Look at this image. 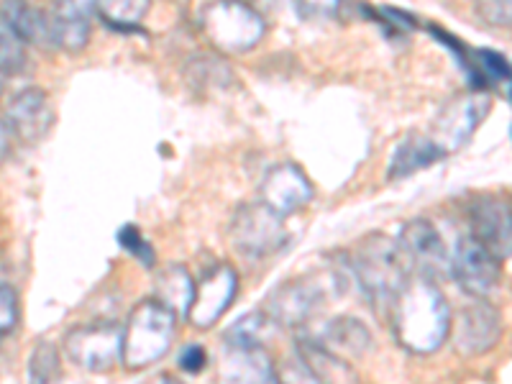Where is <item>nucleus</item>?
Returning <instances> with one entry per match:
<instances>
[{
  "label": "nucleus",
  "mask_w": 512,
  "mask_h": 384,
  "mask_svg": "<svg viewBox=\"0 0 512 384\" xmlns=\"http://www.w3.org/2000/svg\"><path fill=\"white\" fill-rule=\"evenodd\" d=\"M384 315L390 318L397 344L415 356L436 354L448 341L451 318H454L436 280L420 274H410L408 282L392 297Z\"/></svg>",
  "instance_id": "f257e3e1"
},
{
  "label": "nucleus",
  "mask_w": 512,
  "mask_h": 384,
  "mask_svg": "<svg viewBox=\"0 0 512 384\" xmlns=\"http://www.w3.org/2000/svg\"><path fill=\"white\" fill-rule=\"evenodd\" d=\"M346 259H349L351 280H356L364 297L382 315L387 305L392 303V297L397 295V290L413 274L397 241L384 236V233H369Z\"/></svg>",
  "instance_id": "f03ea898"
},
{
  "label": "nucleus",
  "mask_w": 512,
  "mask_h": 384,
  "mask_svg": "<svg viewBox=\"0 0 512 384\" xmlns=\"http://www.w3.org/2000/svg\"><path fill=\"white\" fill-rule=\"evenodd\" d=\"M177 320L157 297H146L121 326V364L128 372H144L169 354L177 336Z\"/></svg>",
  "instance_id": "7ed1b4c3"
},
{
  "label": "nucleus",
  "mask_w": 512,
  "mask_h": 384,
  "mask_svg": "<svg viewBox=\"0 0 512 384\" xmlns=\"http://www.w3.org/2000/svg\"><path fill=\"white\" fill-rule=\"evenodd\" d=\"M198 26L218 54H246L267 34L262 11L249 0H210L200 8Z\"/></svg>",
  "instance_id": "20e7f679"
},
{
  "label": "nucleus",
  "mask_w": 512,
  "mask_h": 384,
  "mask_svg": "<svg viewBox=\"0 0 512 384\" xmlns=\"http://www.w3.org/2000/svg\"><path fill=\"white\" fill-rule=\"evenodd\" d=\"M228 239H231L233 251L249 259V262H259V259L280 254L290 244L287 216L272 210L262 200L244 203L233 213L231 226H228Z\"/></svg>",
  "instance_id": "39448f33"
},
{
  "label": "nucleus",
  "mask_w": 512,
  "mask_h": 384,
  "mask_svg": "<svg viewBox=\"0 0 512 384\" xmlns=\"http://www.w3.org/2000/svg\"><path fill=\"white\" fill-rule=\"evenodd\" d=\"M62 349L77 369L88 374L111 372L121 361V326L113 320H93L64 333Z\"/></svg>",
  "instance_id": "423d86ee"
},
{
  "label": "nucleus",
  "mask_w": 512,
  "mask_h": 384,
  "mask_svg": "<svg viewBox=\"0 0 512 384\" xmlns=\"http://www.w3.org/2000/svg\"><path fill=\"white\" fill-rule=\"evenodd\" d=\"M239 295V272L228 262L210 264L192 287V300L185 310V320L198 331H208L228 313Z\"/></svg>",
  "instance_id": "0eeeda50"
},
{
  "label": "nucleus",
  "mask_w": 512,
  "mask_h": 384,
  "mask_svg": "<svg viewBox=\"0 0 512 384\" xmlns=\"http://www.w3.org/2000/svg\"><path fill=\"white\" fill-rule=\"evenodd\" d=\"M489 108H492V100H489V95L484 90L454 95L438 111L431 128V139L441 146L446 157L448 154H456L472 141V136L477 134V128L487 118Z\"/></svg>",
  "instance_id": "6e6552de"
},
{
  "label": "nucleus",
  "mask_w": 512,
  "mask_h": 384,
  "mask_svg": "<svg viewBox=\"0 0 512 384\" xmlns=\"http://www.w3.org/2000/svg\"><path fill=\"white\" fill-rule=\"evenodd\" d=\"M448 274L469 297H489L502 282V259H497L482 241L466 233L456 241V249L448 259Z\"/></svg>",
  "instance_id": "1a4fd4ad"
},
{
  "label": "nucleus",
  "mask_w": 512,
  "mask_h": 384,
  "mask_svg": "<svg viewBox=\"0 0 512 384\" xmlns=\"http://www.w3.org/2000/svg\"><path fill=\"white\" fill-rule=\"evenodd\" d=\"M326 295V282H320L318 277H292L269 292L262 310L277 323V328H303L326 303Z\"/></svg>",
  "instance_id": "9d476101"
},
{
  "label": "nucleus",
  "mask_w": 512,
  "mask_h": 384,
  "mask_svg": "<svg viewBox=\"0 0 512 384\" xmlns=\"http://www.w3.org/2000/svg\"><path fill=\"white\" fill-rule=\"evenodd\" d=\"M502 333H505V323H502L500 310L487 303V297H477V303L461 310L459 318H451L448 338L454 341L456 354L466 356V359H477V356L497 349Z\"/></svg>",
  "instance_id": "9b49d317"
},
{
  "label": "nucleus",
  "mask_w": 512,
  "mask_h": 384,
  "mask_svg": "<svg viewBox=\"0 0 512 384\" xmlns=\"http://www.w3.org/2000/svg\"><path fill=\"white\" fill-rule=\"evenodd\" d=\"M395 241L413 274L428 280H441L443 274H448L451 254L443 244L441 231L428 218H413L405 223Z\"/></svg>",
  "instance_id": "f8f14e48"
},
{
  "label": "nucleus",
  "mask_w": 512,
  "mask_h": 384,
  "mask_svg": "<svg viewBox=\"0 0 512 384\" xmlns=\"http://www.w3.org/2000/svg\"><path fill=\"white\" fill-rule=\"evenodd\" d=\"M313 198V182L305 175V169L297 167L295 162H280L269 167L259 185V200L282 216H292L297 210L308 208Z\"/></svg>",
  "instance_id": "ddd939ff"
},
{
  "label": "nucleus",
  "mask_w": 512,
  "mask_h": 384,
  "mask_svg": "<svg viewBox=\"0 0 512 384\" xmlns=\"http://www.w3.org/2000/svg\"><path fill=\"white\" fill-rule=\"evenodd\" d=\"M469 228L497 259H510L512 251V213L502 195H479L469 203Z\"/></svg>",
  "instance_id": "4468645a"
},
{
  "label": "nucleus",
  "mask_w": 512,
  "mask_h": 384,
  "mask_svg": "<svg viewBox=\"0 0 512 384\" xmlns=\"http://www.w3.org/2000/svg\"><path fill=\"white\" fill-rule=\"evenodd\" d=\"M6 123L11 134L24 144H39L47 139L54 126V105L47 90L24 88L18 90L8 103Z\"/></svg>",
  "instance_id": "2eb2a0df"
},
{
  "label": "nucleus",
  "mask_w": 512,
  "mask_h": 384,
  "mask_svg": "<svg viewBox=\"0 0 512 384\" xmlns=\"http://www.w3.org/2000/svg\"><path fill=\"white\" fill-rule=\"evenodd\" d=\"M218 377L223 382H277V367L267 346H231L223 344L218 356Z\"/></svg>",
  "instance_id": "dca6fc26"
},
{
  "label": "nucleus",
  "mask_w": 512,
  "mask_h": 384,
  "mask_svg": "<svg viewBox=\"0 0 512 384\" xmlns=\"http://www.w3.org/2000/svg\"><path fill=\"white\" fill-rule=\"evenodd\" d=\"M0 21L13 36L24 41L26 47H36L41 52H52V16L49 11L31 6L29 0H3L0 3Z\"/></svg>",
  "instance_id": "f3484780"
},
{
  "label": "nucleus",
  "mask_w": 512,
  "mask_h": 384,
  "mask_svg": "<svg viewBox=\"0 0 512 384\" xmlns=\"http://www.w3.org/2000/svg\"><path fill=\"white\" fill-rule=\"evenodd\" d=\"M313 338L346 361L364 359L367 351L372 349V331L351 315H341V318L323 323V328Z\"/></svg>",
  "instance_id": "a211bd4d"
},
{
  "label": "nucleus",
  "mask_w": 512,
  "mask_h": 384,
  "mask_svg": "<svg viewBox=\"0 0 512 384\" xmlns=\"http://www.w3.org/2000/svg\"><path fill=\"white\" fill-rule=\"evenodd\" d=\"M295 356L313 377V382H356V369L351 361L318 344L313 336H300L295 341Z\"/></svg>",
  "instance_id": "6ab92c4d"
},
{
  "label": "nucleus",
  "mask_w": 512,
  "mask_h": 384,
  "mask_svg": "<svg viewBox=\"0 0 512 384\" xmlns=\"http://www.w3.org/2000/svg\"><path fill=\"white\" fill-rule=\"evenodd\" d=\"M441 159H446V154H443V149L431 136L408 134L397 144L395 154H392L387 177L390 180H405V177L415 175V172H423V169L433 167Z\"/></svg>",
  "instance_id": "aec40b11"
},
{
  "label": "nucleus",
  "mask_w": 512,
  "mask_h": 384,
  "mask_svg": "<svg viewBox=\"0 0 512 384\" xmlns=\"http://www.w3.org/2000/svg\"><path fill=\"white\" fill-rule=\"evenodd\" d=\"M192 287H195V280H192L190 269L185 264H164L154 272V297L180 318H185V310L192 300Z\"/></svg>",
  "instance_id": "412c9836"
},
{
  "label": "nucleus",
  "mask_w": 512,
  "mask_h": 384,
  "mask_svg": "<svg viewBox=\"0 0 512 384\" xmlns=\"http://www.w3.org/2000/svg\"><path fill=\"white\" fill-rule=\"evenodd\" d=\"M185 82L198 93H218L231 88L236 77L221 54H198L185 64Z\"/></svg>",
  "instance_id": "4be33fe9"
},
{
  "label": "nucleus",
  "mask_w": 512,
  "mask_h": 384,
  "mask_svg": "<svg viewBox=\"0 0 512 384\" xmlns=\"http://www.w3.org/2000/svg\"><path fill=\"white\" fill-rule=\"evenodd\" d=\"M149 8H152V0H95V16L108 29L121 31V34L141 31Z\"/></svg>",
  "instance_id": "5701e85b"
},
{
  "label": "nucleus",
  "mask_w": 512,
  "mask_h": 384,
  "mask_svg": "<svg viewBox=\"0 0 512 384\" xmlns=\"http://www.w3.org/2000/svg\"><path fill=\"white\" fill-rule=\"evenodd\" d=\"M277 331V323L269 318L264 310H254V313L241 315L236 323L226 328L223 333V344L231 346H267L272 333Z\"/></svg>",
  "instance_id": "b1692460"
},
{
  "label": "nucleus",
  "mask_w": 512,
  "mask_h": 384,
  "mask_svg": "<svg viewBox=\"0 0 512 384\" xmlns=\"http://www.w3.org/2000/svg\"><path fill=\"white\" fill-rule=\"evenodd\" d=\"M52 16V39L54 49H62V52L80 54L82 49L90 44V18H62Z\"/></svg>",
  "instance_id": "393cba45"
},
{
  "label": "nucleus",
  "mask_w": 512,
  "mask_h": 384,
  "mask_svg": "<svg viewBox=\"0 0 512 384\" xmlns=\"http://www.w3.org/2000/svg\"><path fill=\"white\" fill-rule=\"evenodd\" d=\"M26 44L18 36H13L8 29H0V82L6 85L13 77L24 75L29 67V54Z\"/></svg>",
  "instance_id": "a878e982"
},
{
  "label": "nucleus",
  "mask_w": 512,
  "mask_h": 384,
  "mask_svg": "<svg viewBox=\"0 0 512 384\" xmlns=\"http://www.w3.org/2000/svg\"><path fill=\"white\" fill-rule=\"evenodd\" d=\"M29 379L31 382H57L62 379V356L52 341H39L29 356Z\"/></svg>",
  "instance_id": "bb28decb"
},
{
  "label": "nucleus",
  "mask_w": 512,
  "mask_h": 384,
  "mask_svg": "<svg viewBox=\"0 0 512 384\" xmlns=\"http://www.w3.org/2000/svg\"><path fill=\"white\" fill-rule=\"evenodd\" d=\"M116 239H118V244H121V249H126L128 254L134 256L141 267L154 269V264H157V249H154L152 241L146 239L144 233H141L139 226H134V223H126V226H121V231H118Z\"/></svg>",
  "instance_id": "cd10ccee"
},
{
  "label": "nucleus",
  "mask_w": 512,
  "mask_h": 384,
  "mask_svg": "<svg viewBox=\"0 0 512 384\" xmlns=\"http://www.w3.org/2000/svg\"><path fill=\"white\" fill-rule=\"evenodd\" d=\"M472 59L477 64L479 75L487 82V88L492 82H500V85L505 82V85H510V62L500 52H495V49H477L472 54Z\"/></svg>",
  "instance_id": "c85d7f7f"
},
{
  "label": "nucleus",
  "mask_w": 512,
  "mask_h": 384,
  "mask_svg": "<svg viewBox=\"0 0 512 384\" xmlns=\"http://www.w3.org/2000/svg\"><path fill=\"white\" fill-rule=\"evenodd\" d=\"M18 320H21L18 292L11 285H0V336L16 331Z\"/></svg>",
  "instance_id": "c756f323"
},
{
  "label": "nucleus",
  "mask_w": 512,
  "mask_h": 384,
  "mask_svg": "<svg viewBox=\"0 0 512 384\" xmlns=\"http://www.w3.org/2000/svg\"><path fill=\"white\" fill-rule=\"evenodd\" d=\"M297 16L305 21H328L341 11V0H292Z\"/></svg>",
  "instance_id": "7c9ffc66"
},
{
  "label": "nucleus",
  "mask_w": 512,
  "mask_h": 384,
  "mask_svg": "<svg viewBox=\"0 0 512 384\" xmlns=\"http://www.w3.org/2000/svg\"><path fill=\"white\" fill-rule=\"evenodd\" d=\"M479 16L492 26H510V0H479Z\"/></svg>",
  "instance_id": "2f4dec72"
},
{
  "label": "nucleus",
  "mask_w": 512,
  "mask_h": 384,
  "mask_svg": "<svg viewBox=\"0 0 512 384\" xmlns=\"http://www.w3.org/2000/svg\"><path fill=\"white\" fill-rule=\"evenodd\" d=\"M180 369L185 374H200L205 367H208V351L200 344H187L185 349L180 351V359H177Z\"/></svg>",
  "instance_id": "473e14b6"
},
{
  "label": "nucleus",
  "mask_w": 512,
  "mask_h": 384,
  "mask_svg": "<svg viewBox=\"0 0 512 384\" xmlns=\"http://www.w3.org/2000/svg\"><path fill=\"white\" fill-rule=\"evenodd\" d=\"M52 13L62 18H90L95 13V0H52Z\"/></svg>",
  "instance_id": "72a5a7b5"
},
{
  "label": "nucleus",
  "mask_w": 512,
  "mask_h": 384,
  "mask_svg": "<svg viewBox=\"0 0 512 384\" xmlns=\"http://www.w3.org/2000/svg\"><path fill=\"white\" fill-rule=\"evenodd\" d=\"M11 154V128L6 121H0V164L6 162Z\"/></svg>",
  "instance_id": "f704fd0d"
},
{
  "label": "nucleus",
  "mask_w": 512,
  "mask_h": 384,
  "mask_svg": "<svg viewBox=\"0 0 512 384\" xmlns=\"http://www.w3.org/2000/svg\"><path fill=\"white\" fill-rule=\"evenodd\" d=\"M249 3L256 8H272V6H277L280 0H249Z\"/></svg>",
  "instance_id": "c9c22d12"
},
{
  "label": "nucleus",
  "mask_w": 512,
  "mask_h": 384,
  "mask_svg": "<svg viewBox=\"0 0 512 384\" xmlns=\"http://www.w3.org/2000/svg\"><path fill=\"white\" fill-rule=\"evenodd\" d=\"M172 3H180V6H185L187 0H172Z\"/></svg>",
  "instance_id": "e433bc0d"
},
{
  "label": "nucleus",
  "mask_w": 512,
  "mask_h": 384,
  "mask_svg": "<svg viewBox=\"0 0 512 384\" xmlns=\"http://www.w3.org/2000/svg\"><path fill=\"white\" fill-rule=\"evenodd\" d=\"M0 98H3V82H0Z\"/></svg>",
  "instance_id": "4c0bfd02"
}]
</instances>
